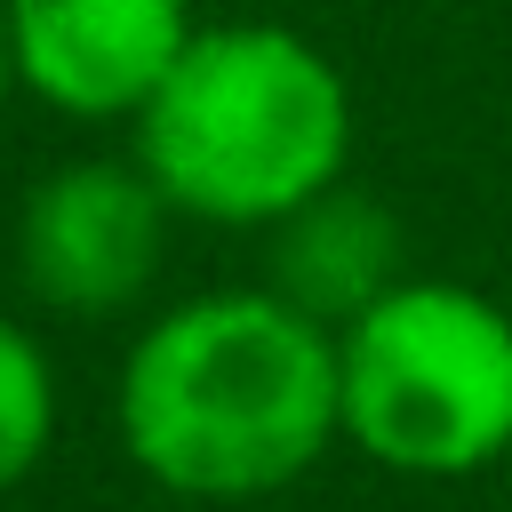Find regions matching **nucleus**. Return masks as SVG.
Instances as JSON below:
<instances>
[{"mask_svg": "<svg viewBox=\"0 0 512 512\" xmlns=\"http://www.w3.org/2000/svg\"><path fill=\"white\" fill-rule=\"evenodd\" d=\"M120 448L184 504H256L344 448L336 328L288 296L208 288L152 312L120 360Z\"/></svg>", "mask_w": 512, "mask_h": 512, "instance_id": "1", "label": "nucleus"}, {"mask_svg": "<svg viewBox=\"0 0 512 512\" xmlns=\"http://www.w3.org/2000/svg\"><path fill=\"white\" fill-rule=\"evenodd\" d=\"M352 136V80L312 32L280 16H224L192 32L176 72L128 120V160L176 216L272 232L352 176Z\"/></svg>", "mask_w": 512, "mask_h": 512, "instance_id": "2", "label": "nucleus"}, {"mask_svg": "<svg viewBox=\"0 0 512 512\" xmlns=\"http://www.w3.org/2000/svg\"><path fill=\"white\" fill-rule=\"evenodd\" d=\"M344 448L392 480H480L512 456V304L408 272L336 328Z\"/></svg>", "mask_w": 512, "mask_h": 512, "instance_id": "3", "label": "nucleus"}, {"mask_svg": "<svg viewBox=\"0 0 512 512\" xmlns=\"http://www.w3.org/2000/svg\"><path fill=\"white\" fill-rule=\"evenodd\" d=\"M168 200L136 160H64L24 192L16 272L48 312L104 320L128 312L168 248Z\"/></svg>", "mask_w": 512, "mask_h": 512, "instance_id": "4", "label": "nucleus"}, {"mask_svg": "<svg viewBox=\"0 0 512 512\" xmlns=\"http://www.w3.org/2000/svg\"><path fill=\"white\" fill-rule=\"evenodd\" d=\"M200 0H8L24 96L64 120H136L192 48Z\"/></svg>", "mask_w": 512, "mask_h": 512, "instance_id": "5", "label": "nucleus"}, {"mask_svg": "<svg viewBox=\"0 0 512 512\" xmlns=\"http://www.w3.org/2000/svg\"><path fill=\"white\" fill-rule=\"evenodd\" d=\"M264 240H272L264 288L288 296L320 328H352L376 296H392L408 280V232H400V216L376 192H360L352 176L328 184L320 200H304L296 216H280Z\"/></svg>", "mask_w": 512, "mask_h": 512, "instance_id": "6", "label": "nucleus"}, {"mask_svg": "<svg viewBox=\"0 0 512 512\" xmlns=\"http://www.w3.org/2000/svg\"><path fill=\"white\" fill-rule=\"evenodd\" d=\"M56 440V368L32 328L0 312V496L48 456Z\"/></svg>", "mask_w": 512, "mask_h": 512, "instance_id": "7", "label": "nucleus"}, {"mask_svg": "<svg viewBox=\"0 0 512 512\" xmlns=\"http://www.w3.org/2000/svg\"><path fill=\"white\" fill-rule=\"evenodd\" d=\"M24 80H16V48H8V0H0V112H8V96H16Z\"/></svg>", "mask_w": 512, "mask_h": 512, "instance_id": "8", "label": "nucleus"}, {"mask_svg": "<svg viewBox=\"0 0 512 512\" xmlns=\"http://www.w3.org/2000/svg\"><path fill=\"white\" fill-rule=\"evenodd\" d=\"M216 8H232V16H264L272 0H216Z\"/></svg>", "mask_w": 512, "mask_h": 512, "instance_id": "9", "label": "nucleus"}]
</instances>
